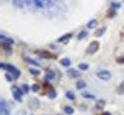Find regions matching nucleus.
I'll use <instances>...</instances> for the list:
<instances>
[{
    "label": "nucleus",
    "instance_id": "obj_19",
    "mask_svg": "<svg viewBox=\"0 0 124 115\" xmlns=\"http://www.w3.org/2000/svg\"><path fill=\"white\" fill-rule=\"evenodd\" d=\"M64 111H65V113L68 115H71L74 113V108L72 107V106H65L64 107Z\"/></svg>",
    "mask_w": 124,
    "mask_h": 115
},
{
    "label": "nucleus",
    "instance_id": "obj_34",
    "mask_svg": "<svg viewBox=\"0 0 124 115\" xmlns=\"http://www.w3.org/2000/svg\"><path fill=\"white\" fill-rule=\"evenodd\" d=\"M116 62H117V63H124V58L123 57L117 58V59H116Z\"/></svg>",
    "mask_w": 124,
    "mask_h": 115
},
{
    "label": "nucleus",
    "instance_id": "obj_23",
    "mask_svg": "<svg viewBox=\"0 0 124 115\" xmlns=\"http://www.w3.org/2000/svg\"><path fill=\"white\" fill-rule=\"evenodd\" d=\"M33 3H34V5H35L36 7H38V8H44V7H45L44 3H43L41 0H33Z\"/></svg>",
    "mask_w": 124,
    "mask_h": 115
},
{
    "label": "nucleus",
    "instance_id": "obj_28",
    "mask_svg": "<svg viewBox=\"0 0 124 115\" xmlns=\"http://www.w3.org/2000/svg\"><path fill=\"white\" fill-rule=\"evenodd\" d=\"M39 89H40V85H39L38 83H33V84L31 85V90H32L33 92H37Z\"/></svg>",
    "mask_w": 124,
    "mask_h": 115
},
{
    "label": "nucleus",
    "instance_id": "obj_8",
    "mask_svg": "<svg viewBox=\"0 0 124 115\" xmlns=\"http://www.w3.org/2000/svg\"><path fill=\"white\" fill-rule=\"evenodd\" d=\"M105 31H106V27L104 26V27H101V28H98L94 34H93V35L94 36H96V37H100L101 35H103L104 33H105Z\"/></svg>",
    "mask_w": 124,
    "mask_h": 115
},
{
    "label": "nucleus",
    "instance_id": "obj_9",
    "mask_svg": "<svg viewBox=\"0 0 124 115\" xmlns=\"http://www.w3.org/2000/svg\"><path fill=\"white\" fill-rule=\"evenodd\" d=\"M72 36H73V34H71V33L65 34V35H63L62 36H60V37L57 39V41H58V42H63V41H65V40L70 39Z\"/></svg>",
    "mask_w": 124,
    "mask_h": 115
},
{
    "label": "nucleus",
    "instance_id": "obj_25",
    "mask_svg": "<svg viewBox=\"0 0 124 115\" xmlns=\"http://www.w3.org/2000/svg\"><path fill=\"white\" fill-rule=\"evenodd\" d=\"M65 95H66V97L69 99V100H75V99H76L75 94H74L72 91H67V92L65 93Z\"/></svg>",
    "mask_w": 124,
    "mask_h": 115
},
{
    "label": "nucleus",
    "instance_id": "obj_36",
    "mask_svg": "<svg viewBox=\"0 0 124 115\" xmlns=\"http://www.w3.org/2000/svg\"><path fill=\"white\" fill-rule=\"evenodd\" d=\"M31 115H33V114H31Z\"/></svg>",
    "mask_w": 124,
    "mask_h": 115
},
{
    "label": "nucleus",
    "instance_id": "obj_17",
    "mask_svg": "<svg viewBox=\"0 0 124 115\" xmlns=\"http://www.w3.org/2000/svg\"><path fill=\"white\" fill-rule=\"evenodd\" d=\"M81 96L85 99H95V96L91 94V93H89V92H82Z\"/></svg>",
    "mask_w": 124,
    "mask_h": 115
},
{
    "label": "nucleus",
    "instance_id": "obj_5",
    "mask_svg": "<svg viewBox=\"0 0 124 115\" xmlns=\"http://www.w3.org/2000/svg\"><path fill=\"white\" fill-rule=\"evenodd\" d=\"M67 75H68V77L71 78V79H76V78L80 77L79 71L77 70V69H75V68H71V69L67 70Z\"/></svg>",
    "mask_w": 124,
    "mask_h": 115
},
{
    "label": "nucleus",
    "instance_id": "obj_21",
    "mask_svg": "<svg viewBox=\"0 0 124 115\" xmlns=\"http://www.w3.org/2000/svg\"><path fill=\"white\" fill-rule=\"evenodd\" d=\"M87 35H88V32H86V31H81V32L78 35V39H79V40L83 39L84 37L87 36Z\"/></svg>",
    "mask_w": 124,
    "mask_h": 115
},
{
    "label": "nucleus",
    "instance_id": "obj_6",
    "mask_svg": "<svg viewBox=\"0 0 124 115\" xmlns=\"http://www.w3.org/2000/svg\"><path fill=\"white\" fill-rule=\"evenodd\" d=\"M28 106L31 109H37L39 107V101H38V99L31 98L30 100V102H29V104H28Z\"/></svg>",
    "mask_w": 124,
    "mask_h": 115
},
{
    "label": "nucleus",
    "instance_id": "obj_15",
    "mask_svg": "<svg viewBox=\"0 0 124 115\" xmlns=\"http://www.w3.org/2000/svg\"><path fill=\"white\" fill-rule=\"evenodd\" d=\"M54 76H55V74H54V71H49V72H47L46 75H45V79H46L47 81H51V80H53L54 78Z\"/></svg>",
    "mask_w": 124,
    "mask_h": 115
},
{
    "label": "nucleus",
    "instance_id": "obj_32",
    "mask_svg": "<svg viewBox=\"0 0 124 115\" xmlns=\"http://www.w3.org/2000/svg\"><path fill=\"white\" fill-rule=\"evenodd\" d=\"M4 41H5V44H8V45H11L15 42V40L13 38H9V37H6V39Z\"/></svg>",
    "mask_w": 124,
    "mask_h": 115
},
{
    "label": "nucleus",
    "instance_id": "obj_24",
    "mask_svg": "<svg viewBox=\"0 0 124 115\" xmlns=\"http://www.w3.org/2000/svg\"><path fill=\"white\" fill-rule=\"evenodd\" d=\"M2 46H3V49L5 50V52L8 55H11L12 54V49H11L10 45H8V44H2Z\"/></svg>",
    "mask_w": 124,
    "mask_h": 115
},
{
    "label": "nucleus",
    "instance_id": "obj_30",
    "mask_svg": "<svg viewBox=\"0 0 124 115\" xmlns=\"http://www.w3.org/2000/svg\"><path fill=\"white\" fill-rule=\"evenodd\" d=\"M78 68H79L80 70L85 71V70H87V69L89 68V65H88L87 63H80V64H78Z\"/></svg>",
    "mask_w": 124,
    "mask_h": 115
},
{
    "label": "nucleus",
    "instance_id": "obj_31",
    "mask_svg": "<svg viewBox=\"0 0 124 115\" xmlns=\"http://www.w3.org/2000/svg\"><path fill=\"white\" fill-rule=\"evenodd\" d=\"M22 91L24 93H29L30 91V86L28 84H22Z\"/></svg>",
    "mask_w": 124,
    "mask_h": 115
},
{
    "label": "nucleus",
    "instance_id": "obj_3",
    "mask_svg": "<svg viewBox=\"0 0 124 115\" xmlns=\"http://www.w3.org/2000/svg\"><path fill=\"white\" fill-rule=\"evenodd\" d=\"M97 78L102 80V81H109L111 78H112V74L109 72L108 70H102V71H99L97 74H96Z\"/></svg>",
    "mask_w": 124,
    "mask_h": 115
},
{
    "label": "nucleus",
    "instance_id": "obj_18",
    "mask_svg": "<svg viewBox=\"0 0 124 115\" xmlns=\"http://www.w3.org/2000/svg\"><path fill=\"white\" fill-rule=\"evenodd\" d=\"M116 16V12L115 9H110L108 11V13H107V17H109V18H113Z\"/></svg>",
    "mask_w": 124,
    "mask_h": 115
},
{
    "label": "nucleus",
    "instance_id": "obj_4",
    "mask_svg": "<svg viewBox=\"0 0 124 115\" xmlns=\"http://www.w3.org/2000/svg\"><path fill=\"white\" fill-rule=\"evenodd\" d=\"M0 112L1 115H10V109L5 102L4 99H1V104H0Z\"/></svg>",
    "mask_w": 124,
    "mask_h": 115
},
{
    "label": "nucleus",
    "instance_id": "obj_22",
    "mask_svg": "<svg viewBox=\"0 0 124 115\" xmlns=\"http://www.w3.org/2000/svg\"><path fill=\"white\" fill-rule=\"evenodd\" d=\"M116 92L118 94H124V82H122L120 83V85L116 88Z\"/></svg>",
    "mask_w": 124,
    "mask_h": 115
},
{
    "label": "nucleus",
    "instance_id": "obj_14",
    "mask_svg": "<svg viewBox=\"0 0 124 115\" xmlns=\"http://www.w3.org/2000/svg\"><path fill=\"white\" fill-rule=\"evenodd\" d=\"M24 61H25V62H27L28 63H31V64H32V65H35V66L40 65L37 62H35L34 60H32V59H31V58H29V57H24Z\"/></svg>",
    "mask_w": 124,
    "mask_h": 115
},
{
    "label": "nucleus",
    "instance_id": "obj_11",
    "mask_svg": "<svg viewBox=\"0 0 124 115\" xmlns=\"http://www.w3.org/2000/svg\"><path fill=\"white\" fill-rule=\"evenodd\" d=\"M105 105H106L105 101H103V100H98V101H96V103H95V107H96L97 109H103L104 106H105Z\"/></svg>",
    "mask_w": 124,
    "mask_h": 115
},
{
    "label": "nucleus",
    "instance_id": "obj_26",
    "mask_svg": "<svg viewBox=\"0 0 124 115\" xmlns=\"http://www.w3.org/2000/svg\"><path fill=\"white\" fill-rule=\"evenodd\" d=\"M29 71H30V73H31V75H33V76H39V75H40V71H39V70H37V69L30 68V69H29Z\"/></svg>",
    "mask_w": 124,
    "mask_h": 115
},
{
    "label": "nucleus",
    "instance_id": "obj_16",
    "mask_svg": "<svg viewBox=\"0 0 124 115\" xmlns=\"http://www.w3.org/2000/svg\"><path fill=\"white\" fill-rule=\"evenodd\" d=\"M96 24H97V21H96L95 19H92V20H90V21L88 22L87 27H88L89 29H93V28L96 26Z\"/></svg>",
    "mask_w": 124,
    "mask_h": 115
},
{
    "label": "nucleus",
    "instance_id": "obj_7",
    "mask_svg": "<svg viewBox=\"0 0 124 115\" xmlns=\"http://www.w3.org/2000/svg\"><path fill=\"white\" fill-rule=\"evenodd\" d=\"M35 53L38 54L41 58H44V59H54V58H55L53 54H51V53L48 52V51H36Z\"/></svg>",
    "mask_w": 124,
    "mask_h": 115
},
{
    "label": "nucleus",
    "instance_id": "obj_27",
    "mask_svg": "<svg viewBox=\"0 0 124 115\" xmlns=\"http://www.w3.org/2000/svg\"><path fill=\"white\" fill-rule=\"evenodd\" d=\"M111 7H112V9L116 10V9H119L121 7V4L120 3H116V2H112L111 3Z\"/></svg>",
    "mask_w": 124,
    "mask_h": 115
},
{
    "label": "nucleus",
    "instance_id": "obj_1",
    "mask_svg": "<svg viewBox=\"0 0 124 115\" xmlns=\"http://www.w3.org/2000/svg\"><path fill=\"white\" fill-rule=\"evenodd\" d=\"M0 66H1L2 69H5V70H8L9 72H11V73L13 74V76H14L16 79H17V78L19 77V75H20V71L17 70L16 67L14 65H12V64H8V63L1 62V63H0Z\"/></svg>",
    "mask_w": 124,
    "mask_h": 115
},
{
    "label": "nucleus",
    "instance_id": "obj_35",
    "mask_svg": "<svg viewBox=\"0 0 124 115\" xmlns=\"http://www.w3.org/2000/svg\"><path fill=\"white\" fill-rule=\"evenodd\" d=\"M102 115H111V114H110L109 112H104V113H103Z\"/></svg>",
    "mask_w": 124,
    "mask_h": 115
},
{
    "label": "nucleus",
    "instance_id": "obj_13",
    "mask_svg": "<svg viewBox=\"0 0 124 115\" xmlns=\"http://www.w3.org/2000/svg\"><path fill=\"white\" fill-rule=\"evenodd\" d=\"M76 86H77V88H78V90H81V89H84V88L87 86V84H86V82H84V81L80 80V81L77 82V83H76Z\"/></svg>",
    "mask_w": 124,
    "mask_h": 115
},
{
    "label": "nucleus",
    "instance_id": "obj_12",
    "mask_svg": "<svg viewBox=\"0 0 124 115\" xmlns=\"http://www.w3.org/2000/svg\"><path fill=\"white\" fill-rule=\"evenodd\" d=\"M60 64H61L62 66H65V67H69V66L72 64V62H71L70 59L64 58V59H62L61 61H60Z\"/></svg>",
    "mask_w": 124,
    "mask_h": 115
},
{
    "label": "nucleus",
    "instance_id": "obj_2",
    "mask_svg": "<svg viewBox=\"0 0 124 115\" xmlns=\"http://www.w3.org/2000/svg\"><path fill=\"white\" fill-rule=\"evenodd\" d=\"M98 48H99V42L96 41V40H93V41H92L89 44V46H88V48L86 50V52L89 55H93V54H94L98 50Z\"/></svg>",
    "mask_w": 124,
    "mask_h": 115
},
{
    "label": "nucleus",
    "instance_id": "obj_33",
    "mask_svg": "<svg viewBox=\"0 0 124 115\" xmlns=\"http://www.w3.org/2000/svg\"><path fill=\"white\" fill-rule=\"evenodd\" d=\"M5 78H6V80H7L8 82H12V81H13V77H12L10 74H8V73L5 74Z\"/></svg>",
    "mask_w": 124,
    "mask_h": 115
},
{
    "label": "nucleus",
    "instance_id": "obj_29",
    "mask_svg": "<svg viewBox=\"0 0 124 115\" xmlns=\"http://www.w3.org/2000/svg\"><path fill=\"white\" fill-rule=\"evenodd\" d=\"M48 96H49V98L50 99H54L56 96H57V93H56L54 90H51V91L49 92Z\"/></svg>",
    "mask_w": 124,
    "mask_h": 115
},
{
    "label": "nucleus",
    "instance_id": "obj_20",
    "mask_svg": "<svg viewBox=\"0 0 124 115\" xmlns=\"http://www.w3.org/2000/svg\"><path fill=\"white\" fill-rule=\"evenodd\" d=\"M14 4H15L16 7L19 8V9H23V7H24V4H23L22 0H14Z\"/></svg>",
    "mask_w": 124,
    "mask_h": 115
},
{
    "label": "nucleus",
    "instance_id": "obj_10",
    "mask_svg": "<svg viewBox=\"0 0 124 115\" xmlns=\"http://www.w3.org/2000/svg\"><path fill=\"white\" fill-rule=\"evenodd\" d=\"M12 91H13V95H18V96H21L23 93H22V90L18 87V86H16V85H14L13 87H12Z\"/></svg>",
    "mask_w": 124,
    "mask_h": 115
}]
</instances>
